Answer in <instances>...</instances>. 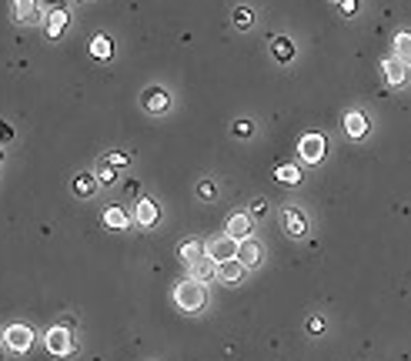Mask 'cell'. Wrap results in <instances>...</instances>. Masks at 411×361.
Instances as JSON below:
<instances>
[{
  "instance_id": "obj_1",
  "label": "cell",
  "mask_w": 411,
  "mask_h": 361,
  "mask_svg": "<svg viewBox=\"0 0 411 361\" xmlns=\"http://www.w3.org/2000/svg\"><path fill=\"white\" fill-rule=\"evenodd\" d=\"M174 304H177L181 311H187V315H198V311L207 304L204 281H198V278H191V274H187L184 281L174 288Z\"/></svg>"
},
{
  "instance_id": "obj_2",
  "label": "cell",
  "mask_w": 411,
  "mask_h": 361,
  "mask_svg": "<svg viewBox=\"0 0 411 361\" xmlns=\"http://www.w3.org/2000/svg\"><path fill=\"white\" fill-rule=\"evenodd\" d=\"M238 251H241V241L238 238H231V234H214L211 241H204V254L211 261H218V265H225V261H234L238 258Z\"/></svg>"
},
{
  "instance_id": "obj_3",
  "label": "cell",
  "mask_w": 411,
  "mask_h": 361,
  "mask_svg": "<svg viewBox=\"0 0 411 361\" xmlns=\"http://www.w3.org/2000/svg\"><path fill=\"white\" fill-rule=\"evenodd\" d=\"M324 154H328V141H324V134H318V131L301 134L298 157L304 161V164H321V161H324Z\"/></svg>"
},
{
  "instance_id": "obj_4",
  "label": "cell",
  "mask_w": 411,
  "mask_h": 361,
  "mask_svg": "<svg viewBox=\"0 0 411 361\" xmlns=\"http://www.w3.org/2000/svg\"><path fill=\"white\" fill-rule=\"evenodd\" d=\"M3 344L10 348V351H30V344H34V331H30V324H7L3 328Z\"/></svg>"
},
{
  "instance_id": "obj_5",
  "label": "cell",
  "mask_w": 411,
  "mask_h": 361,
  "mask_svg": "<svg viewBox=\"0 0 411 361\" xmlns=\"http://www.w3.org/2000/svg\"><path fill=\"white\" fill-rule=\"evenodd\" d=\"M47 351L54 355V358H67L71 351H74V335H71V328H64V324H57L47 331Z\"/></svg>"
},
{
  "instance_id": "obj_6",
  "label": "cell",
  "mask_w": 411,
  "mask_h": 361,
  "mask_svg": "<svg viewBox=\"0 0 411 361\" xmlns=\"http://www.w3.org/2000/svg\"><path fill=\"white\" fill-rule=\"evenodd\" d=\"M381 74H385V80H388L392 87H405V84H408V64L398 58H385L381 60Z\"/></svg>"
},
{
  "instance_id": "obj_7",
  "label": "cell",
  "mask_w": 411,
  "mask_h": 361,
  "mask_svg": "<svg viewBox=\"0 0 411 361\" xmlns=\"http://www.w3.org/2000/svg\"><path fill=\"white\" fill-rule=\"evenodd\" d=\"M141 104H144V111L148 114H168V107H170V97L168 91H161V87H148L144 94H141Z\"/></svg>"
},
{
  "instance_id": "obj_8",
  "label": "cell",
  "mask_w": 411,
  "mask_h": 361,
  "mask_svg": "<svg viewBox=\"0 0 411 361\" xmlns=\"http://www.w3.org/2000/svg\"><path fill=\"white\" fill-rule=\"evenodd\" d=\"M251 228H254V218H251V211H234L231 218H227V234L231 238H238V241H244V238H251Z\"/></svg>"
},
{
  "instance_id": "obj_9",
  "label": "cell",
  "mask_w": 411,
  "mask_h": 361,
  "mask_svg": "<svg viewBox=\"0 0 411 361\" xmlns=\"http://www.w3.org/2000/svg\"><path fill=\"white\" fill-rule=\"evenodd\" d=\"M157 218H161V208H157V201H150V197H141V201H137V208H134V221H137L141 228H154V224H157Z\"/></svg>"
},
{
  "instance_id": "obj_10",
  "label": "cell",
  "mask_w": 411,
  "mask_h": 361,
  "mask_svg": "<svg viewBox=\"0 0 411 361\" xmlns=\"http://www.w3.org/2000/svg\"><path fill=\"white\" fill-rule=\"evenodd\" d=\"M281 224H284V231H288L291 238H304V231H308V221H304V211L301 208H284Z\"/></svg>"
},
{
  "instance_id": "obj_11",
  "label": "cell",
  "mask_w": 411,
  "mask_h": 361,
  "mask_svg": "<svg viewBox=\"0 0 411 361\" xmlns=\"http://www.w3.org/2000/svg\"><path fill=\"white\" fill-rule=\"evenodd\" d=\"M247 271L251 267H244L238 258L234 261H225V265H218V278L225 281V285H241L244 278H247Z\"/></svg>"
},
{
  "instance_id": "obj_12",
  "label": "cell",
  "mask_w": 411,
  "mask_h": 361,
  "mask_svg": "<svg viewBox=\"0 0 411 361\" xmlns=\"http://www.w3.org/2000/svg\"><path fill=\"white\" fill-rule=\"evenodd\" d=\"M261 258H264L261 245H258V241H251V238H244L241 251H238V261H241L244 267H258V265H261Z\"/></svg>"
},
{
  "instance_id": "obj_13",
  "label": "cell",
  "mask_w": 411,
  "mask_h": 361,
  "mask_svg": "<svg viewBox=\"0 0 411 361\" xmlns=\"http://www.w3.org/2000/svg\"><path fill=\"white\" fill-rule=\"evenodd\" d=\"M344 134L361 141V137L368 134V117L361 114V111H348V114H344Z\"/></svg>"
},
{
  "instance_id": "obj_14",
  "label": "cell",
  "mask_w": 411,
  "mask_h": 361,
  "mask_svg": "<svg viewBox=\"0 0 411 361\" xmlns=\"http://www.w3.org/2000/svg\"><path fill=\"white\" fill-rule=\"evenodd\" d=\"M67 10L64 7H51V14H47V37H60L64 30H67Z\"/></svg>"
},
{
  "instance_id": "obj_15",
  "label": "cell",
  "mask_w": 411,
  "mask_h": 361,
  "mask_svg": "<svg viewBox=\"0 0 411 361\" xmlns=\"http://www.w3.org/2000/svg\"><path fill=\"white\" fill-rule=\"evenodd\" d=\"M177 254H181V261H184V265L191 267L194 261H201V258H204V245H201L198 238H187L184 245L177 247Z\"/></svg>"
},
{
  "instance_id": "obj_16",
  "label": "cell",
  "mask_w": 411,
  "mask_h": 361,
  "mask_svg": "<svg viewBox=\"0 0 411 361\" xmlns=\"http://www.w3.org/2000/svg\"><path fill=\"white\" fill-rule=\"evenodd\" d=\"M97 174H77L74 177V194L77 197H94L97 194Z\"/></svg>"
},
{
  "instance_id": "obj_17",
  "label": "cell",
  "mask_w": 411,
  "mask_h": 361,
  "mask_svg": "<svg viewBox=\"0 0 411 361\" xmlns=\"http://www.w3.org/2000/svg\"><path fill=\"white\" fill-rule=\"evenodd\" d=\"M218 274V261H211V258H201V261H194L191 265V278H198V281H211Z\"/></svg>"
},
{
  "instance_id": "obj_18",
  "label": "cell",
  "mask_w": 411,
  "mask_h": 361,
  "mask_svg": "<svg viewBox=\"0 0 411 361\" xmlns=\"http://www.w3.org/2000/svg\"><path fill=\"white\" fill-rule=\"evenodd\" d=\"M34 17H37V0H14V20L30 24Z\"/></svg>"
},
{
  "instance_id": "obj_19",
  "label": "cell",
  "mask_w": 411,
  "mask_h": 361,
  "mask_svg": "<svg viewBox=\"0 0 411 361\" xmlns=\"http://www.w3.org/2000/svg\"><path fill=\"white\" fill-rule=\"evenodd\" d=\"M104 224H107V228L124 231L128 224H131V214H128L124 208H107V211H104Z\"/></svg>"
},
{
  "instance_id": "obj_20",
  "label": "cell",
  "mask_w": 411,
  "mask_h": 361,
  "mask_svg": "<svg viewBox=\"0 0 411 361\" xmlns=\"http://www.w3.org/2000/svg\"><path fill=\"white\" fill-rule=\"evenodd\" d=\"M111 51H114V44L107 34H97V37L91 40V54L94 60H111Z\"/></svg>"
},
{
  "instance_id": "obj_21",
  "label": "cell",
  "mask_w": 411,
  "mask_h": 361,
  "mask_svg": "<svg viewBox=\"0 0 411 361\" xmlns=\"http://www.w3.org/2000/svg\"><path fill=\"white\" fill-rule=\"evenodd\" d=\"M394 58L411 64V34L408 30H398V34H394Z\"/></svg>"
},
{
  "instance_id": "obj_22",
  "label": "cell",
  "mask_w": 411,
  "mask_h": 361,
  "mask_svg": "<svg viewBox=\"0 0 411 361\" xmlns=\"http://www.w3.org/2000/svg\"><path fill=\"white\" fill-rule=\"evenodd\" d=\"M271 54H274L281 64H288V60L295 58V44H291L288 37H274L271 40Z\"/></svg>"
},
{
  "instance_id": "obj_23",
  "label": "cell",
  "mask_w": 411,
  "mask_h": 361,
  "mask_svg": "<svg viewBox=\"0 0 411 361\" xmlns=\"http://www.w3.org/2000/svg\"><path fill=\"white\" fill-rule=\"evenodd\" d=\"M278 181H284V184H298L301 171L295 168V164H281V168H278Z\"/></svg>"
},
{
  "instance_id": "obj_24",
  "label": "cell",
  "mask_w": 411,
  "mask_h": 361,
  "mask_svg": "<svg viewBox=\"0 0 411 361\" xmlns=\"http://www.w3.org/2000/svg\"><path fill=\"white\" fill-rule=\"evenodd\" d=\"M114 171H117V168H114L111 161H107V157H104V161H100V164H97V181H100V184H111L114 181Z\"/></svg>"
},
{
  "instance_id": "obj_25",
  "label": "cell",
  "mask_w": 411,
  "mask_h": 361,
  "mask_svg": "<svg viewBox=\"0 0 411 361\" xmlns=\"http://www.w3.org/2000/svg\"><path fill=\"white\" fill-rule=\"evenodd\" d=\"M251 20H254V14H251L247 7H238V10H234V27L247 30V27H251Z\"/></svg>"
},
{
  "instance_id": "obj_26",
  "label": "cell",
  "mask_w": 411,
  "mask_h": 361,
  "mask_svg": "<svg viewBox=\"0 0 411 361\" xmlns=\"http://www.w3.org/2000/svg\"><path fill=\"white\" fill-rule=\"evenodd\" d=\"M198 194H201L204 201H214V197H218V184H214V181H201V184H198Z\"/></svg>"
},
{
  "instance_id": "obj_27",
  "label": "cell",
  "mask_w": 411,
  "mask_h": 361,
  "mask_svg": "<svg viewBox=\"0 0 411 361\" xmlns=\"http://www.w3.org/2000/svg\"><path fill=\"white\" fill-rule=\"evenodd\" d=\"M324 328H328V324H324L321 315H311V318H308V331H311V335H324Z\"/></svg>"
},
{
  "instance_id": "obj_28",
  "label": "cell",
  "mask_w": 411,
  "mask_h": 361,
  "mask_svg": "<svg viewBox=\"0 0 411 361\" xmlns=\"http://www.w3.org/2000/svg\"><path fill=\"white\" fill-rule=\"evenodd\" d=\"M247 211H251V218H261L264 211H268V201H261V197H258V201H251V208H247Z\"/></svg>"
},
{
  "instance_id": "obj_29",
  "label": "cell",
  "mask_w": 411,
  "mask_h": 361,
  "mask_svg": "<svg viewBox=\"0 0 411 361\" xmlns=\"http://www.w3.org/2000/svg\"><path fill=\"white\" fill-rule=\"evenodd\" d=\"M234 134H238V137H251V121H238V124H234Z\"/></svg>"
},
{
  "instance_id": "obj_30",
  "label": "cell",
  "mask_w": 411,
  "mask_h": 361,
  "mask_svg": "<svg viewBox=\"0 0 411 361\" xmlns=\"http://www.w3.org/2000/svg\"><path fill=\"white\" fill-rule=\"evenodd\" d=\"M107 161H111L114 168H124V164H128L131 157H128V154H107Z\"/></svg>"
},
{
  "instance_id": "obj_31",
  "label": "cell",
  "mask_w": 411,
  "mask_h": 361,
  "mask_svg": "<svg viewBox=\"0 0 411 361\" xmlns=\"http://www.w3.org/2000/svg\"><path fill=\"white\" fill-rule=\"evenodd\" d=\"M341 10H344V14L351 17V14L358 10V0H341Z\"/></svg>"
},
{
  "instance_id": "obj_32",
  "label": "cell",
  "mask_w": 411,
  "mask_h": 361,
  "mask_svg": "<svg viewBox=\"0 0 411 361\" xmlns=\"http://www.w3.org/2000/svg\"><path fill=\"white\" fill-rule=\"evenodd\" d=\"M137 191H141V184H137V181H128V194H131V197L137 194Z\"/></svg>"
}]
</instances>
